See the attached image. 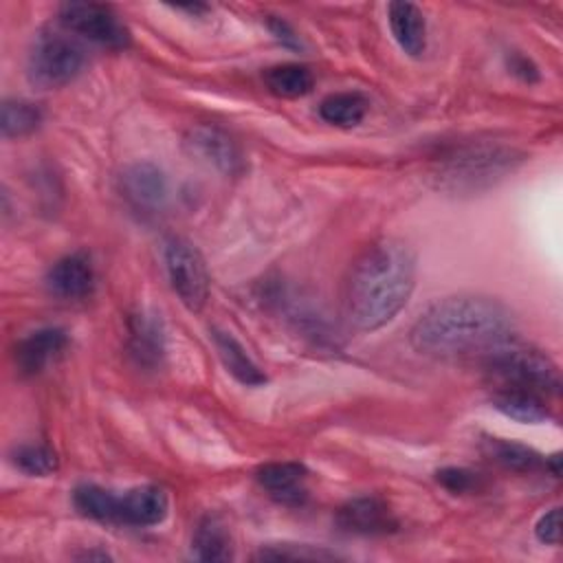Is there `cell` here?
Wrapping results in <instances>:
<instances>
[{
  "label": "cell",
  "mask_w": 563,
  "mask_h": 563,
  "mask_svg": "<svg viewBox=\"0 0 563 563\" xmlns=\"http://www.w3.org/2000/svg\"><path fill=\"white\" fill-rule=\"evenodd\" d=\"M512 317L495 299L457 295L431 306L411 328V345L429 356L493 352L508 343Z\"/></svg>",
  "instance_id": "1"
},
{
  "label": "cell",
  "mask_w": 563,
  "mask_h": 563,
  "mask_svg": "<svg viewBox=\"0 0 563 563\" xmlns=\"http://www.w3.org/2000/svg\"><path fill=\"white\" fill-rule=\"evenodd\" d=\"M416 284V255L400 240L367 246L352 264L345 284V308L358 330L387 325L409 301Z\"/></svg>",
  "instance_id": "2"
},
{
  "label": "cell",
  "mask_w": 563,
  "mask_h": 563,
  "mask_svg": "<svg viewBox=\"0 0 563 563\" xmlns=\"http://www.w3.org/2000/svg\"><path fill=\"white\" fill-rule=\"evenodd\" d=\"M521 163V154L504 145H466L440 163L438 180L449 191H479L495 185Z\"/></svg>",
  "instance_id": "3"
},
{
  "label": "cell",
  "mask_w": 563,
  "mask_h": 563,
  "mask_svg": "<svg viewBox=\"0 0 563 563\" xmlns=\"http://www.w3.org/2000/svg\"><path fill=\"white\" fill-rule=\"evenodd\" d=\"M86 53L77 40L57 29H44L35 35L29 57V81L42 90L62 88L70 84L84 68Z\"/></svg>",
  "instance_id": "4"
},
{
  "label": "cell",
  "mask_w": 563,
  "mask_h": 563,
  "mask_svg": "<svg viewBox=\"0 0 563 563\" xmlns=\"http://www.w3.org/2000/svg\"><path fill=\"white\" fill-rule=\"evenodd\" d=\"M486 369L510 389H526L543 396L556 394L561 387L559 367L539 350L508 347L504 343L488 352Z\"/></svg>",
  "instance_id": "5"
},
{
  "label": "cell",
  "mask_w": 563,
  "mask_h": 563,
  "mask_svg": "<svg viewBox=\"0 0 563 563\" xmlns=\"http://www.w3.org/2000/svg\"><path fill=\"white\" fill-rule=\"evenodd\" d=\"M163 257L172 290L178 295L187 310L200 312L209 299L211 286L209 271L200 251L183 238H172L165 242Z\"/></svg>",
  "instance_id": "6"
},
{
  "label": "cell",
  "mask_w": 563,
  "mask_h": 563,
  "mask_svg": "<svg viewBox=\"0 0 563 563\" xmlns=\"http://www.w3.org/2000/svg\"><path fill=\"white\" fill-rule=\"evenodd\" d=\"M59 20L70 31L95 44L108 48H125L130 44V31L121 18L106 4L97 2H64L59 7Z\"/></svg>",
  "instance_id": "7"
},
{
  "label": "cell",
  "mask_w": 563,
  "mask_h": 563,
  "mask_svg": "<svg viewBox=\"0 0 563 563\" xmlns=\"http://www.w3.org/2000/svg\"><path fill=\"white\" fill-rule=\"evenodd\" d=\"M119 187L125 200L143 213H154L163 209L169 196L167 176L154 163L128 165L119 176Z\"/></svg>",
  "instance_id": "8"
},
{
  "label": "cell",
  "mask_w": 563,
  "mask_h": 563,
  "mask_svg": "<svg viewBox=\"0 0 563 563\" xmlns=\"http://www.w3.org/2000/svg\"><path fill=\"white\" fill-rule=\"evenodd\" d=\"M46 286L55 297L68 301L90 297L95 290V266L90 255L75 251L59 257L46 273Z\"/></svg>",
  "instance_id": "9"
},
{
  "label": "cell",
  "mask_w": 563,
  "mask_h": 563,
  "mask_svg": "<svg viewBox=\"0 0 563 563\" xmlns=\"http://www.w3.org/2000/svg\"><path fill=\"white\" fill-rule=\"evenodd\" d=\"M68 347V334L62 328H40L29 332L15 345V365L22 374L35 376L55 363Z\"/></svg>",
  "instance_id": "10"
},
{
  "label": "cell",
  "mask_w": 563,
  "mask_h": 563,
  "mask_svg": "<svg viewBox=\"0 0 563 563\" xmlns=\"http://www.w3.org/2000/svg\"><path fill=\"white\" fill-rule=\"evenodd\" d=\"M336 523L354 534H387L398 528L389 506L378 497H356L336 512Z\"/></svg>",
  "instance_id": "11"
},
{
  "label": "cell",
  "mask_w": 563,
  "mask_h": 563,
  "mask_svg": "<svg viewBox=\"0 0 563 563\" xmlns=\"http://www.w3.org/2000/svg\"><path fill=\"white\" fill-rule=\"evenodd\" d=\"M169 512L167 493L158 486H136L119 495V523L152 528L165 521Z\"/></svg>",
  "instance_id": "12"
},
{
  "label": "cell",
  "mask_w": 563,
  "mask_h": 563,
  "mask_svg": "<svg viewBox=\"0 0 563 563\" xmlns=\"http://www.w3.org/2000/svg\"><path fill=\"white\" fill-rule=\"evenodd\" d=\"M260 486L277 501L297 506L306 497V468L299 462H271L257 468Z\"/></svg>",
  "instance_id": "13"
},
{
  "label": "cell",
  "mask_w": 563,
  "mask_h": 563,
  "mask_svg": "<svg viewBox=\"0 0 563 563\" xmlns=\"http://www.w3.org/2000/svg\"><path fill=\"white\" fill-rule=\"evenodd\" d=\"M130 354L143 367L161 365L165 356V330L158 314L141 310L130 319Z\"/></svg>",
  "instance_id": "14"
},
{
  "label": "cell",
  "mask_w": 563,
  "mask_h": 563,
  "mask_svg": "<svg viewBox=\"0 0 563 563\" xmlns=\"http://www.w3.org/2000/svg\"><path fill=\"white\" fill-rule=\"evenodd\" d=\"M189 145L200 158H205L209 165L224 174H238L242 169V154L238 145L231 141L229 134L218 128L200 125L191 130Z\"/></svg>",
  "instance_id": "15"
},
{
  "label": "cell",
  "mask_w": 563,
  "mask_h": 563,
  "mask_svg": "<svg viewBox=\"0 0 563 563\" xmlns=\"http://www.w3.org/2000/svg\"><path fill=\"white\" fill-rule=\"evenodd\" d=\"M387 22L391 35L402 53L420 57L427 48V24L422 11L411 2H391L387 7Z\"/></svg>",
  "instance_id": "16"
},
{
  "label": "cell",
  "mask_w": 563,
  "mask_h": 563,
  "mask_svg": "<svg viewBox=\"0 0 563 563\" xmlns=\"http://www.w3.org/2000/svg\"><path fill=\"white\" fill-rule=\"evenodd\" d=\"M211 336H213V345L220 354L222 365L238 383H242L246 387H260L266 383V374L257 367V363L246 354V350L233 334L213 330Z\"/></svg>",
  "instance_id": "17"
},
{
  "label": "cell",
  "mask_w": 563,
  "mask_h": 563,
  "mask_svg": "<svg viewBox=\"0 0 563 563\" xmlns=\"http://www.w3.org/2000/svg\"><path fill=\"white\" fill-rule=\"evenodd\" d=\"M191 554L198 561H229L231 559V537L222 519L216 515H205L191 534Z\"/></svg>",
  "instance_id": "18"
},
{
  "label": "cell",
  "mask_w": 563,
  "mask_h": 563,
  "mask_svg": "<svg viewBox=\"0 0 563 563\" xmlns=\"http://www.w3.org/2000/svg\"><path fill=\"white\" fill-rule=\"evenodd\" d=\"M493 405L508 418L521 424H539L550 418V409L545 407L543 398L534 391L526 389H510L504 387L495 398Z\"/></svg>",
  "instance_id": "19"
},
{
  "label": "cell",
  "mask_w": 563,
  "mask_h": 563,
  "mask_svg": "<svg viewBox=\"0 0 563 563\" xmlns=\"http://www.w3.org/2000/svg\"><path fill=\"white\" fill-rule=\"evenodd\" d=\"M367 106L361 92H334L319 103V117L336 128H354L365 119Z\"/></svg>",
  "instance_id": "20"
},
{
  "label": "cell",
  "mask_w": 563,
  "mask_h": 563,
  "mask_svg": "<svg viewBox=\"0 0 563 563\" xmlns=\"http://www.w3.org/2000/svg\"><path fill=\"white\" fill-rule=\"evenodd\" d=\"M75 508L95 521L119 523V495L97 484H81L73 493Z\"/></svg>",
  "instance_id": "21"
},
{
  "label": "cell",
  "mask_w": 563,
  "mask_h": 563,
  "mask_svg": "<svg viewBox=\"0 0 563 563\" xmlns=\"http://www.w3.org/2000/svg\"><path fill=\"white\" fill-rule=\"evenodd\" d=\"M264 81L268 90L284 99H297L312 90L314 77L303 64H279L264 73Z\"/></svg>",
  "instance_id": "22"
},
{
  "label": "cell",
  "mask_w": 563,
  "mask_h": 563,
  "mask_svg": "<svg viewBox=\"0 0 563 563\" xmlns=\"http://www.w3.org/2000/svg\"><path fill=\"white\" fill-rule=\"evenodd\" d=\"M486 453L501 466L517 471V473H532L545 466L543 455H539L534 449L512 442V440H501V438H490L486 440Z\"/></svg>",
  "instance_id": "23"
},
{
  "label": "cell",
  "mask_w": 563,
  "mask_h": 563,
  "mask_svg": "<svg viewBox=\"0 0 563 563\" xmlns=\"http://www.w3.org/2000/svg\"><path fill=\"white\" fill-rule=\"evenodd\" d=\"M42 123V110L26 99H7L2 103L0 128L4 139H20L35 132Z\"/></svg>",
  "instance_id": "24"
},
{
  "label": "cell",
  "mask_w": 563,
  "mask_h": 563,
  "mask_svg": "<svg viewBox=\"0 0 563 563\" xmlns=\"http://www.w3.org/2000/svg\"><path fill=\"white\" fill-rule=\"evenodd\" d=\"M11 462L31 477H46L59 468L57 453L46 444H22L13 449Z\"/></svg>",
  "instance_id": "25"
},
{
  "label": "cell",
  "mask_w": 563,
  "mask_h": 563,
  "mask_svg": "<svg viewBox=\"0 0 563 563\" xmlns=\"http://www.w3.org/2000/svg\"><path fill=\"white\" fill-rule=\"evenodd\" d=\"M257 561H332L334 552L306 543H271L255 554Z\"/></svg>",
  "instance_id": "26"
},
{
  "label": "cell",
  "mask_w": 563,
  "mask_h": 563,
  "mask_svg": "<svg viewBox=\"0 0 563 563\" xmlns=\"http://www.w3.org/2000/svg\"><path fill=\"white\" fill-rule=\"evenodd\" d=\"M435 479L451 493H473L479 488V475L462 468V466H446L435 473Z\"/></svg>",
  "instance_id": "27"
},
{
  "label": "cell",
  "mask_w": 563,
  "mask_h": 563,
  "mask_svg": "<svg viewBox=\"0 0 563 563\" xmlns=\"http://www.w3.org/2000/svg\"><path fill=\"white\" fill-rule=\"evenodd\" d=\"M534 534L545 545H559L561 539V508H550L534 523Z\"/></svg>",
  "instance_id": "28"
},
{
  "label": "cell",
  "mask_w": 563,
  "mask_h": 563,
  "mask_svg": "<svg viewBox=\"0 0 563 563\" xmlns=\"http://www.w3.org/2000/svg\"><path fill=\"white\" fill-rule=\"evenodd\" d=\"M268 29H271V33H273L284 46H288V48H299V46H301L299 35H297V33L290 29V24L284 22L282 18H271V20H268Z\"/></svg>",
  "instance_id": "29"
},
{
  "label": "cell",
  "mask_w": 563,
  "mask_h": 563,
  "mask_svg": "<svg viewBox=\"0 0 563 563\" xmlns=\"http://www.w3.org/2000/svg\"><path fill=\"white\" fill-rule=\"evenodd\" d=\"M508 66H510V70H512L515 75H519L523 81H537V79H539L537 66H534L528 57H523V55H512V57L508 59Z\"/></svg>",
  "instance_id": "30"
}]
</instances>
